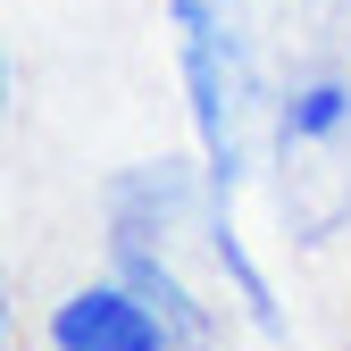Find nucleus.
Wrapping results in <instances>:
<instances>
[{
	"instance_id": "f257e3e1",
	"label": "nucleus",
	"mask_w": 351,
	"mask_h": 351,
	"mask_svg": "<svg viewBox=\"0 0 351 351\" xmlns=\"http://www.w3.org/2000/svg\"><path fill=\"white\" fill-rule=\"evenodd\" d=\"M259 109L285 226L301 243H326L351 217V0H310L301 34L285 25V59Z\"/></svg>"
},
{
	"instance_id": "f03ea898",
	"label": "nucleus",
	"mask_w": 351,
	"mask_h": 351,
	"mask_svg": "<svg viewBox=\"0 0 351 351\" xmlns=\"http://www.w3.org/2000/svg\"><path fill=\"white\" fill-rule=\"evenodd\" d=\"M176 17V51H184V93H193V125H201V159H209V193H217V251L243 285V301L268 318V285L251 276V259L234 243V184H243V117H251V17L243 0H167Z\"/></svg>"
},
{
	"instance_id": "7ed1b4c3",
	"label": "nucleus",
	"mask_w": 351,
	"mask_h": 351,
	"mask_svg": "<svg viewBox=\"0 0 351 351\" xmlns=\"http://www.w3.org/2000/svg\"><path fill=\"white\" fill-rule=\"evenodd\" d=\"M51 343L59 351H176V326L125 285H84L51 310Z\"/></svg>"
},
{
	"instance_id": "20e7f679",
	"label": "nucleus",
	"mask_w": 351,
	"mask_h": 351,
	"mask_svg": "<svg viewBox=\"0 0 351 351\" xmlns=\"http://www.w3.org/2000/svg\"><path fill=\"white\" fill-rule=\"evenodd\" d=\"M343 351H351V343H343Z\"/></svg>"
}]
</instances>
